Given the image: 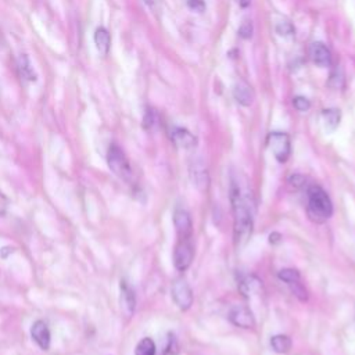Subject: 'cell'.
I'll use <instances>...</instances> for the list:
<instances>
[{
  "label": "cell",
  "mask_w": 355,
  "mask_h": 355,
  "mask_svg": "<svg viewBox=\"0 0 355 355\" xmlns=\"http://www.w3.org/2000/svg\"><path fill=\"white\" fill-rule=\"evenodd\" d=\"M310 56H311V60L314 61V64H316L318 67L325 68L332 64L330 50L322 42H314L310 46Z\"/></svg>",
  "instance_id": "cell-12"
},
{
  "label": "cell",
  "mask_w": 355,
  "mask_h": 355,
  "mask_svg": "<svg viewBox=\"0 0 355 355\" xmlns=\"http://www.w3.org/2000/svg\"><path fill=\"white\" fill-rule=\"evenodd\" d=\"M194 258V247L192 238L189 239H178V243L174 249V265L178 271L185 272Z\"/></svg>",
  "instance_id": "cell-4"
},
{
  "label": "cell",
  "mask_w": 355,
  "mask_h": 355,
  "mask_svg": "<svg viewBox=\"0 0 355 355\" xmlns=\"http://www.w3.org/2000/svg\"><path fill=\"white\" fill-rule=\"evenodd\" d=\"M135 355H156V343L150 337L142 338L136 345Z\"/></svg>",
  "instance_id": "cell-19"
},
{
  "label": "cell",
  "mask_w": 355,
  "mask_h": 355,
  "mask_svg": "<svg viewBox=\"0 0 355 355\" xmlns=\"http://www.w3.org/2000/svg\"><path fill=\"white\" fill-rule=\"evenodd\" d=\"M143 2H145L146 5H149V6H154L157 0H143Z\"/></svg>",
  "instance_id": "cell-34"
},
{
  "label": "cell",
  "mask_w": 355,
  "mask_h": 355,
  "mask_svg": "<svg viewBox=\"0 0 355 355\" xmlns=\"http://www.w3.org/2000/svg\"><path fill=\"white\" fill-rule=\"evenodd\" d=\"M333 214V204L327 193L318 185L307 190V215L315 223H325Z\"/></svg>",
  "instance_id": "cell-2"
},
{
  "label": "cell",
  "mask_w": 355,
  "mask_h": 355,
  "mask_svg": "<svg viewBox=\"0 0 355 355\" xmlns=\"http://www.w3.org/2000/svg\"><path fill=\"white\" fill-rule=\"evenodd\" d=\"M271 347L278 354H287L292 349V340L289 336L276 334L271 338Z\"/></svg>",
  "instance_id": "cell-18"
},
{
  "label": "cell",
  "mask_w": 355,
  "mask_h": 355,
  "mask_svg": "<svg viewBox=\"0 0 355 355\" xmlns=\"http://www.w3.org/2000/svg\"><path fill=\"white\" fill-rule=\"evenodd\" d=\"M17 67H19V72H20V77L26 81H30V82H35L37 81V74L34 71V67L31 65V61L30 59L26 56V54H21L19 57V61H17Z\"/></svg>",
  "instance_id": "cell-17"
},
{
  "label": "cell",
  "mask_w": 355,
  "mask_h": 355,
  "mask_svg": "<svg viewBox=\"0 0 355 355\" xmlns=\"http://www.w3.org/2000/svg\"><path fill=\"white\" fill-rule=\"evenodd\" d=\"M290 286V290H292V293L300 300V301H307L308 300V293H307V290H305V287H304V285L301 283V281L300 282H294V283H290L289 285Z\"/></svg>",
  "instance_id": "cell-23"
},
{
  "label": "cell",
  "mask_w": 355,
  "mask_h": 355,
  "mask_svg": "<svg viewBox=\"0 0 355 355\" xmlns=\"http://www.w3.org/2000/svg\"><path fill=\"white\" fill-rule=\"evenodd\" d=\"M276 34L285 39H293L296 37V30L290 21H281L276 26Z\"/></svg>",
  "instance_id": "cell-21"
},
{
  "label": "cell",
  "mask_w": 355,
  "mask_h": 355,
  "mask_svg": "<svg viewBox=\"0 0 355 355\" xmlns=\"http://www.w3.org/2000/svg\"><path fill=\"white\" fill-rule=\"evenodd\" d=\"M190 178H192L193 185L200 192H204V190L208 189L210 176H208L207 167L204 165V163L201 160H196V161L192 163V165H190Z\"/></svg>",
  "instance_id": "cell-9"
},
{
  "label": "cell",
  "mask_w": 355,
  "mask_h": 355,
  "mask_svg": "<svg viewBox=\"0 0 355 355\" xmlns=\"http://www.w3.org/2000/svg\"><path fill=\"white\" fill-rule=\"evenodd\" d=\"M187 6L190 10L203 13L205 10V2L204 0H187Z\"/></svg>",
  "instance_id": "cell-27"
},
{
  "label": "cell",
  "mask_w": 355,
  "mask_h": 355,
  "mask_svg": "<svg viewBox=\"0 0 355 355\" xmlns=\"http://www.w3.org/2000/svg\"><path fill=\"white\" fill-rule=\"evenodd\" d=\"M289 183L298 189V187H301L305 183V178L303 175H300V174H296V175H292L289 178Z\"/></svg>",
  "instance_id": "cell-28"
},
{
  "label": "cell",
  "mask_w": 355,
  "mask_h": 355,
  "mask_svg": "<svg viewBox=\"0 0 355 355\" xmlns=\"http://www.w3.org/2000/svg\"><path fill=\"white\" fill-rule=\"evenodd\" d=\"M233 97L241 105L249 107L253 104L256 99V93L246 81H239L233 88Z\"/></svg>",
  "instance_id": "cell-11"
},
{
  "label": "cell",
  "mask_w": 355,
  "mask_h": 355,
  "mask_svg": "<svg viewBox=\"0 0 355 355\" xmlns=\"http://www.w3.org/2000/svg\"><path fill=\"white\" fill-rule=\"evenodd\" d=\"M230 201L234 216V239L238 243H243L253 232V203L249 193L234 182L230 189Z\"/></svg>",
  "instance_id": "cell-1"
},
{
  "label": "cell",
  "mask_w": 355,
  "mask_h": 355,
  "mask_svg": "<svg viewBox=\"0 0 355 355\" xmlns=\"http://www.w3.org/2000/svg\"><path fill=\"white\" fill-rule=\"evenodd\" d=\"M344 82H345V75H344V71L341 67H336L330 77H329V81H327V85L332 88V89H341L344 88Z\"/></svg>",
  "instance_id": "cell-20"
},
{
  "label": "cell",
  "mask_w": 355,
  "mask_h": 355,
  "mask_svg": "<svg viewBox=\"0 0 355 355\" xmlns=\"http://www.w3.org/2000/svg\"><path fill=\"white\" fill-rule=\"evenodd\" d=\"M268 145L279 163H286L292 154L290 136L285 132H272L268 138Z\"/></svg>",
  "instance_id": "cell-5"
},
{
  "label": "cell",
  "mask_w": 355,
  "mask_h": 355,
  "mask_svg": "<svg viewBox=\"0 0 355 355\" xmlns=\"http://www.w3.org/2000/svg\"><path fill=\"white\" fill-rule=\"evenodd\" d=\"M278 276H279L281 281H283V282L287 283V285L301 281L300 272H298L297 270H293V268H285V270H282V271L278 274Z\"/></svg>",
  "instance_id": "cell-22"
},
{
  "label": "cell",
  "mask_w": 355,
  "mask_h": 355,
  "mask_svg": "<svg viewBox=\"0 0 355 355\" xmlns=\"http://www.w3.org/2000/svg\"><path fill=\"white\" fill-rule=\"evenodd\" d=\"M121 301L125 312L128 315H132V312L135 311L136 298H135V292L127 282H121Z\"/></svg>",
  "instance_id": "cell-15"
},
{
  "label": "cell",
  "mask_w": 355,
  "mask_h": 355,
  "mask_svg": "<svg viewBox=\"0 0 355 355\" xmlns=\"http://www.w3.org/2000/svg\"><path fill=\"white\" fill-rule=\"evenodd\" d=\"M107 163L110 170L125 182H131L134 172L125 153L118 145H111L107 152Z\"/></svg>",
  "instance_id": "cell-3"
},
{
  "label": "cell",
  "mask_w": 355,
  "mask_h": 355,
  "mask_svg": "<svg viewBox=\"0 0 355 355\" xmlns=\"http://www.w3.org/2000/svg\"><path fill=\"white\" fill-rule=\"evenodd\" d=\"M250 2H252V0H239V3H241V6H242V8H247V6H250Z\"/></svg>",
  "instance_id": "cell-32"
},
{
  "label": "cell",
  "mask_w": 355,
  "mask_h": 355,
  "mask_svg": "<svg viewBox=\"0 0 355 355\" xmlns=\"http://www.w3.org/2000/svg\"><path fill=\"white\" fill-rule=\"evenodd\" d=\"M8 210V199L3 196V193L0 192V216H3Z\"/></svg>",
  "instance_id": "cell-30"
},
{
  "label": "cell",
  "mask_w": 355,
  "mask_h": 355,
  "mask_svg": "<svg viewBox=\"0 0 355 355\" xmlns=\"http://www.w3.org/2000/svg\"><path fill=\"white\" fill-rule=\"evenodd\" d=\"M282 242V236L279 234V233H271L270 234V243L271 245H278V243H281Z\"/></svg>",
  "instance_id": "cell-31"
},
{
  "label": "cell",
  "mask_w": 355,
  "mask_h": 355,
  "mask_svg": "<svg viewBox=\"0 0 355 355\" xmlns=\"http://www.w3.org/2000/svg\"><path fill=\"white\" fill-rule=\"evenodd\" d=\"M178 352H179L178 341H176V338H175L174 334H170V338H168V343H167L164 355H178Z\"/></svg>",
  "instance_id": "cell-26"
},
{
  "label": "cell",
  "mask_w": 355,
  "mask_h": 355,
  "mask_svg": "<svg viewBox=\"0 0 355 355\" xmlns=\"http://www.w3.org/2000/svg\"><path fill=\"white\" fill-rule=\"evenodd\" d=\"M93 39H94V45H96V49L99 50V53L103 56H107L110 52V46H111L110 32L104 27H100L96 30Z\"/></svg>",
  "instance_id": "cell-14"
},
{
  "label": "cell",
  "mask_w": 355,
  "mask_h": 355,
  "mask_svg": "<svg viewBox=\"0 0 355 355\" xmlns=\"http://www.w3.org/2000/svg\"><path fill=\"white\" fill-rule=\"evenodd\" d=\"M172 298L179 310L187 311L193 305V292L185 279H178L172 285Z\"/></svg>",
  "instance_id": "cell-6"
},
{
  "label": "cell",
  "mask_w": 355,
  "mask_h": 355,
  "mask_svg": "<svg viewBox=\"0 0 355 355\" xmlns=\"http://www.w3.org/2000/svg\"><path fill=\"white\" fill-rule=\"evenodd\" d=\"M171 141L174 142V145L176 148H181L185 150H190V149L196 148V145H197L196 136L192 132H189L187 130L181 128V127H174L171 130Z\"/></svg>",
  "instance_id": "cell-10"
},
{
  "label": "cell",
  "mask_w": 355,
  "mask_h": 355,
  "mask_svg": "<svg viewBox=\"0 0 355 355\" xmlns=\"http://www.w3.org/2000/svg\"><path fill=\"white\" fill-rule=\"evenodd\" d=\"M3 48H5V38H3L2 31H0V50H2Z\"/></svg>",
  "instance_id": "cell-33"
},
{
  "label": "cell",
  "mask_w": 355,
  "mask_h": 355,
  "mask_svg": "<svg viewBox=\"0 0 355 355\" xmlns=\"http://www.w3.org/2000/svg\"><path fill=\"white\" fill-rule=\"evenodd\" d=\"M253 32H254V27H253V23L246 20L242 23L241 28H239V37L243 38V39H250L253 37Z\"/></svg>",
  "instance_id": "cell-25"
},
{
  "label": "cell",
  "mask_w": 355,
  "mask_h": 355,
  "mask_svg": "<svg viewBox=\"0 0 355 355\" xmlns=\"http://www.w3.org/2000/svg\"><path fill=\"white\" fill-rule=\"evenodd\" d=\"M174 225L176 229L178 239L193 238V222L190 214L183 208H176L174 212Z\"/></svg>",
  "instance_id": "cell-8"
},
{
  "label": "cell",
  "mask_w": 355,
  "mask_h": 355,
  "mask_svg": "<svg viewBox=\"0 0 355 355\" xmlns=\"http://www.w3.org/2000/svg\"><path fill=\"white\" fill-rule=\"evenodd\" d=\"M154 124H156V114H154V111L149 110L148 114H146V116H145V127H146L148 130H150V128L154 127Z\"/></svg>",
  "instance_id": "cell-29"
},
{
  "label": "cell",
  "mask_w": 355,
  "mask_h": 355,
  "mask_svg": "<svg viewBox=\"0 0 355 355\" xmlns=\"http://www.w3.org/2000/svg\"><path fill=\"white\" fill-rule=\"evenodd\" d=\"M293 105H294V108L297 111L305 112V111H308L311 108V101L307 97H304V96H296L293 99Z\"/></svg>",
  "instance_id": "cell-24"
},
{
  "label": "cell",
  "mask_w": 355,
  "mask_h": 355,
  "mask_svg": "<svg viewBox=\"0 0 355 355\" xmlns=\"http://www.w3.org/2000/svg\"><path fill=\"white\" fill-rule=\"evenodd\" d=\"M227 318L234 326L243 329H250L256 325L254 315L247 305H233L227 314Z\"/></svg>",
  "instance_id": "cell-7"
},
{
  "label": "cell",
  "mask_w": 355,
  "mask_h": 355,
  "mask_svg": "<svg viewBox=\"0 0 355 355\" xmlns=\"http://www.w3.org/2000/svg\"><path fill=\"white\" fill-rule=\"evenodd\" d=\"M322 118H323V125L327 132L336 131V128L340 124L341 120V112L337 108H326L322 111Z\"/></svg>",
  "instance_id": "cell-16"
},
{
  "label": "cell",
  "mask_w": 355,
  "mask_h": 355,
  "mask_svg": "<svg viewBox=\"0 0 355 355\" xmlns=\"http://www.w3.org/2000/svg\"><path fill=\"white\" fill-rule=\"evenodd\" d=\"M31 336L34 341L45 351L50 348V330L43 321H37L31 327Z\"/></svg>",
  "instance_id": "cell-13"
}]
</instances>
